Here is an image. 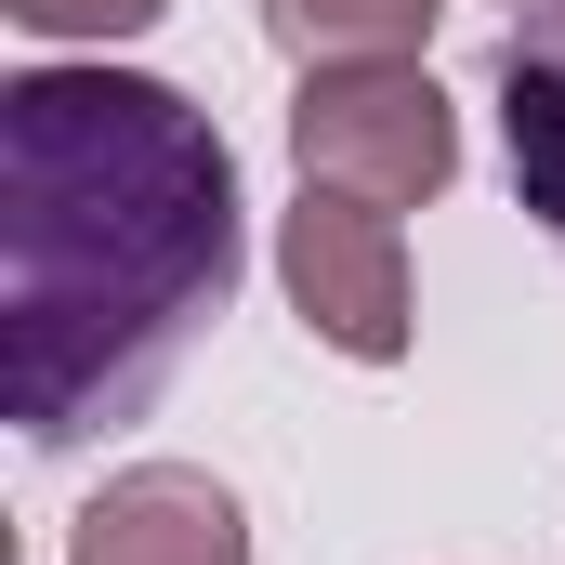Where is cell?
<instances>
[{
    "label": "cell",
    "mask_w": 565,
    "mask_h": 565,
    "mask_svg": "<svg viewBox=\"0 0 565 565\" xmlns=\"http://www.w3.org/2000/svg\"><path fill=\"white\" fill-rule=\"evenodd\" d=\"M513 13H526V0H513Z\"/></svg>",
    "instance_id": "ba28073f"
},
{
    "label": "cell",
    "mask_w": 565,
    "mask_h": 565,
    "mask_svg": "<svg viewBox=\"0 0 565 565\" xmlns=\"http://www.w3.org/2000/svg\"><path fill=\"white\" fill-rule=\"evenodd\" d=\"M447 0H264V40L289 66H369V53H422Z\"/></svg>",
    "instance_id": "8992f818"
},
{
    "label": "cell",
    "mask_w": 565,
    "mask_h": 565,
    "mask_svg": "<svg viewBox=\"0 0 565 565\" xmlns=\"http://www.w3.org/2000/svg\"><path fill=\"white\" fill-rule=\"evenodd\" d=\"M66 565H250V513L198 460H132V473H106L79 500Z\"/></svg>",
    "instance_id": "277c9868"
},
{
    "label": "cell",
    "mask_w": 565,
    "mask_h": 565,
    "mask_svg": "<svg viewBox=\"0 0 565 565\" xmlns=\"http://www.w3.org/2000/svg\"><path fill=\"white\" fill-rule=\"evenodd\" d=\"M289 171L342 184L369 211H422L460 184V106L434 93L422 53H369V66H302L289 93Z\"/></svg>",
    "instance_id": "7a4b0ae2"
},
{
    "label": "cell",
    "mask_w": 565,
    "mask_h": 565,
    "mask_svg": "<svg viewBox=\"0 0 565 565\" xmlns=\"http://www.w3.org/2000/svg\"><path fill=\"white\" fill-rule=\"evenodd\" d=\"M277 289L289 316L329 342V355H355V369H395L408 355V237H395V211H369V198H342V184H302L277 211Z\"/></svg>",
    "instance_id": "3957f363"
},
{
    "label": "cell",
    "mask_w": 565,
    "mask_h": 565,
    "mask_svg": "<svg viewBox=\"0 0 565 565\" xmlns=\"http://www.w3.org/2000/svg\"><path fill=\"white\" fill-rule=\"evenodd\" d=\"M26 40H79V53H106V40H145L171 0H0Z\"/></svg>",
    "instance_id": "52a82bcc"
},
{
    "label": "cell",
    "mask_w": 565,
    "mask_h": 565,
    "mask_svg": "<svg viewBox=\"0 0 565 565\" xmlns=\"http://www.w3.org/2000/svg\"><path fill=\"white\" fill-rule=\"evenodd\" d=\"M487 106H500V158H513V198L526 224L565 250V0H526L500 66H487Z\"/></svg>",
    "instance_id": "5b68a950"
},
{
    "label": "cell",
    "mask_w": 565,
    "mask_h": 565,
    "mask_svg": "<svg viewBox=\"0 0 565 565\" xmlns=\"http://www.w3.org/2000/svg\"><path fill=\"white\" fill-rule=\"evenodd\" d=\"M237 264V145L198 93L106 53L0 79V408L26 447L132 422Z\"/></svg>",
    "instance_id": "6da1fadb"
}]
</instances>
